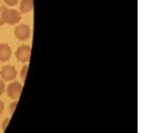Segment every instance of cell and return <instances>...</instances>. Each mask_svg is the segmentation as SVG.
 <instances>
[{
    "mask_svg": "<svg viewBox=\"0 0 155 133\" xmlns=\"http://www.w3.org/2000/svg\"><path fill=\"white\" fill-rule=\"evenodd\" d=\"M4 21L9 25H15L21 21V12L15 9H6L4 12Z\"/></svg>",
    "mask_w": 155,
    "mask_h": 133,
    "instance_id": "1",
    "label": "cell"
},
{
    "mask_svg": "<svg viewBox=\"0 0 155 133\" xmlns=\"http://www.w3.org/2000/svg\"><path fill=\"white\" fill-rule=\"evenodd\" d=\"M14 34H15V37L18 40H20V41H25V40L30 39L31 29H30V26L28 24H20V25H18L15 28Z\"/></svg>",
    "mask_w": 155,
    "mask_h": 133,
    "instance_id": "2",
    "label": "cell"
},
{
    "mask_svg": "<svg viewBox=\"0 0 155 133\" xmlns=\"http://www.w3.org/2000/svg\"><path fill=\"white\" fill-rule=\"evenodd\" d=\"M15 56H16L19 62H22V63L29 62L30 56H31V47L29 45H21V46H19L18 50L15 51Z\"/></svg>",
    "mask_w": 155,
    "mask_h": 133,
    "instance_id": "3",
    "label": "cell"
},
{
    "mask_svg": "<svg viewBox=\"0 0 155 133\" xmlns=\"http://www.w3.org/2000/svg\"><path fill=\"white\" fill-rule=\"evenodd\" d=\"M0 76H2V80H4V81H12L18 76V71L14 66L6 65L0 71Z\"/></svg>",
    "mask_w": 155,
    "mask_h": 133,
    "instance_id": "4",
    "label": "cell"
},
{
    "mask_svg": "<svg viewBox=\"0 0 155 133\" xmlns=\"http://www.w3.org/2000/svg\"><path fill=\"white\" fill-rule=\"evenodd\" d=\"M21 91H22V85L20 82H11L8 88H6V92H8V96L10 98H12L14 101H16L20 95H21Z\"/></svg>",
    "mask_w": 155,
    "mask_h": 133,
    "instance_id": "5",
    "label": "cell"
},
{
    "mask_svg": "<svg viewBox=\"0 0 155 133\" xmlns=\"http://www.w3.org/2000/svg\"><path fill=\"white\" fill-rule=\"evenodd\" d=\"M12 55V50L9 44H0V61L6 62Z\"/></svg>",
    "mask_w": 155,
    "mask_h": 133,
    "instance_id": "6",
    "label": "cell"
},
{
    "mask_svg": "<svg viewBox=\"0 0 155 133\" xmlns=\"http://www.w3.org/2000/svg\"><path fill=\"white\" fill-rule=\"evenodd\" d=\"M34 8V2L32 0H21L20 2V12L21 14H28Z\"/></svg>",
    "mask_w": 155,
    "mask_h": 133,
    "instance_id": "7",
    "label": "cell"
},
{
    "mask_svg": "<svg viewBox=\"0 0 155 133\" xmlns=\"http://www.w3.org/2000/svg\"><path fill=\"white\" fill-rule=\"evenodd\" d=\"M5 10H6L5 6H0V26H3L5 24V21H4V12H5Z\"/></svg>",
    "mask_w": 155,
    "mask_h": 133,
    "instance_id": "8",
    "label": "cell"
},
{
    "mask_svg": "<svg viewBox=\"0 0 155 133\" xmlns=\"http://www.w3.org/2000/svg\"><path fill=\"white\" fill-rule=\"evenodd\" d=\"M28 70H29V66H28V65H25L24 67H22V70H21V73H20L21 78H22V81H25V78H26V73H28Z\"/></svg>",
    "mask_w": 155,
    "mask_h": 133,
    "instance_id": "9",
    "label": "cell"
},
{
    "mask_svg": "<svg viewBox=\"0 0 155 133\" xmlns=\"http://www.w3.org/2000/svg\"><path fill=\"white\" fill-rule=\"evenodd\" d=\"M5 4L9 5V6H15L18 3H19V0H4Z\"/></svg>",
    "mask_w": 155,
    "mask_h": 133,
    "instance_id": "10",
    "label": "cell"
},
{
    "mask_svg": "<svg viewBox=\"0 0 155 133\" xmlns=\"http://www.w3.org/2000/svg\"><path fill=\"white\" fill-rule=\"evenodd\" d=\"M4 91H5V85H4V81L3 80H0V96H2L4 94Z\"/></svg>",
    "mask_w": 155,
    "mask_h": 133,
    "instance_id": "11",
    "label": "cell"
},
{
    "mask_svg": "<svg viewBox=\"0 0 155 133\" xmlns=\"http://www.w3.org/2000/svg\"><path fill=\"white\" fill-rule=\"evenodd\" d=\"M16 106H18V101H14V103H11V106H10V113H14Z\"/></svg>",
    "mask_w": 155,
    "mask_h": 133,
    "instance_id": "12",
    "label": "cell"
},
{
    "mask_svg": "<svg viewBox=\"0 0 155 133\" xmlns=\"http://www.w3.org/2000/svg\"><path fill=\"white\" fill-rule=\"evenodd\" d=\"M3 111H4V102L0 100V114L3 113Z\"/></svg>",
    "mask_w": 155,
    "mask_h": 133,
    "instance_id": "13",
    "label": "cell"
},
{
    "mask_svg": "<svg viewBox=\"0 0 155 133\" xmlns=\"http://www.w3.org/2000/svg\"><path fill=\"white\" fill-rule=\"evenodd\" d=\"M9 121H10V119H9V118H6V119H5V122H4V123H3V128H4V129H5V128H6V124H8V123H9Z\"/></svg>",
    "mask_w": 155,
    "mask_h": 133,
    "instance_id": "14",
    "label": "cell"
}]
</instances>
